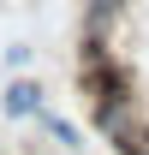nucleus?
I'll return each mask as SVG.
<instances>
[{
    "label": "nucleus",
    "instance_id": "f257e3e1",
    "mask_svg": "<svg viewBox=\"0 0 149 155\" xmlns=\"http://www.w3.org/2000/svg\"><path fill=\"white\" fill-rule=\"evenodd\" d=\"M72 78H78V96L90 101H113V96H131L137 90V78L119 54H113V42H90L78 36V60H72Z\"/></svg>",
    "mask_w": 149,
    "mask_h": 155
},
{
    "label": "nucleus",
    "instance_id": "f03ea898",
    "mask_svg": "<svg viewBox=\"0 0 149 155\" xmlns=\"http://www.w3.org/2000/svg\"><path fill=\"white\" fill-rule=\"evenodd\" d=\"M90 125H95V137H101L113 155H131L149 137V101L137 96V90H131V96H113V101H95Z\"/></svg>",
    "mask_w": 149,
    "mask_h": 155
},
{
    "label": "nucleus",
    "instance_id": "7ed1b4c3",
    "mask_svg": "<svg viewBox=\"0 0 149 155\" xmlns=\"http://www.w3.org/2000/svg\"><path fill=\"white\" fill-rule=\"evenodd\" d=\"M42 107H48V90H42L30 72H12V84L0 90V114L6 119H36Z\"/></svg>",
    "mask_w": 149,
    "mask_h": 155
},
{
    "label": "nucleus",
    "instance_id": "20e7f679",
    "mask_svg": "<svg viewBox=\"0 0 149 155\" xmlns=\"http://www.w3.org/2000/svg\"><path fill=\"white\" fill-rule=\"evenodd\" d=\"M125 12H131V0H84V24H78V36L113 42V30L125 24Z\"/></svg>",
    "mask_w": 149,
    "mask_h": 155
},
{
    "label": "nucleus",
    "instance_id": "39448f33",
    "mask_svg": "<svg viewBox=\"0 0 149 155\" xmlns=\"http://www.w3.org/2000/svg\"><path fill=\"white\" fill-rule=\"evenodd\" d=\"M30 125H36V131H48V137L60 143V149H84V131H78V125H72L66 114H54V107H42V114L30 119Z\"/></svg>",
    "mask_w": 149,
    "mask_h": 155
},
{
    "label": "nucleus",
    "instance_id": "423d86ee",
    "mask_svg": "<svg viewBox=\"0 0 149 155\" xmlns=\"http://www.w3.org/2000/svg\"><path fill=\"white\" fill-rule=\"evenodd\" d=\"M6 66H12V72H30V48L12 42V48H6Z\"/></svg>",
    "mask_w": 149,
    "mask_h": 155
}]
</instances>
